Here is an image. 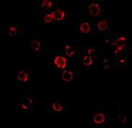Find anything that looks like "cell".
I'll return each mask as SVG.
<instances>
[{"label": "cell", "instance_id": "8", "mask_svg": "<svg viewBox=\"0 0 132 128\" xmlns=\"http://www.w3.org/2000/svg\"><path fill=\"white\" fill-rule=\"evenodd\" d=\"M74 78V75L71 71H64L62 73V79L64 81L69 82Z\"/></svg>", "mask_w": 132, "mask_h": 128}, {"label": "cell", "instance_id": "15", "mask_svg": "<svg viewBox=\"0 0 132 128\" xmlns=\"http://www.w3.org/2000/svg\"><path fill=\"white\" fill-rule=\"evenodd\" d=\"M54 20H55V18H54V14H53L52 12L47 14L44 17V21H45L46 23H49V22H51L54 21Z\"/></svg>", "mask_w": 132, "mask_h": 128}, {"label": "cell", "instance_id": "3", "mask_svg": "<svg viewBox=\"0 0 132 128\" xmlns=\"http://www.w3.org/2000/svg\"><path fill=\"white\" fill-rule=\"evenodd\" d=\"M105 120H106V116L103 113H101V112L97 113L93 117V122L97 125L103 124L105 122Z\"/></svg>", "mask_w": 132, "mask_h": 128}, {"label": "cell", "instance_id": "9", "mask_svg": "<svg viewBox=\"0 0 132 128\" xmlns=\"http://www.w3.org/2000/svg\"><path fill=\"white\" fill-rule=\"evenodd\" d=\"M82 63H83V65H85L86 66H91L93 63V58L91 56H89V55H86L83 58H82Z\"/></svg>", "mask_w": 132, "mask_h": 128}, {"label": "cell", "instance_id": "17", "mask_svg": "<svg viewBox=\"0 0 132 128\" xmlns=\"http://www.w3.org/2000/svg\"><path fill=\"white\" fill-rule=\"evenodd\" d=\"M118 120L119 122H122V123H124L126 121V117L125 115H122V114H120L118 117Z\"/></svg>", "mask_w": 132, "mask_h": 128}, {"label": "cell", "instance_id": "16", "mask_svg": "<svg viewBox=\"0 0 132 128\" xmlns=\"http://www.w3.org/2000/svg\"><path fill=\"white\" fill-rule=\"evenodd\" d=\"M127 62L126 58V57H121V56L119 57H117V60H116V63L119 65V66H123L126 65Z\"/></svg>", "mask_w": 132, "mask_h": 128}, {"label": "cell", "instance_id": "5", "mask_svg": "<svg viewBox=\"0 0 132 128\" xmlns=\"http://www.w3.org/2000/svg\"><path fill=\"white\" fill-rule=\"evenodd\" d=\"M52 13L54 14L55 20H57V21H61L65 17V12L60 9H57V10H54Z\"/></svg>", "mask_w": 132, "mask_h": 128}, {"label": "cell", "instance_id": "14", "mask_svg": "<svg viewBox=\"0 0 132 128\" xmlns=\"http://www.w3.org/2000/svg\"><path fill=\"white\" fill-rule=\"evenodd\" d=\"M30 48L32 50H38L40 48V43L38 40H32L31 43H30Z\"/></svg>", "mask_w": 132, "mask_h": 128}, {"label": "cell", "instance_id": "18", "mask_svg": "<svg viewBox=\"0 0 132 128\" xmlns=\"http://www.w3.org/2000/svg\"><path fill=\"white\" fill-rule=\"evenodd\" d=\"M22 107L25 109V110H28L30 107L28 106V104H22Z\"/></svg>", "mask_w": 132, "mask_h": 128}, {"label": "cell", "instance_id": "10", "mask_svg": "<svg viewBox=\"0 0 132 128\" xmlns=\"http://www.w3.org/2000/svg\"><path fill=\"white\" fill-rule=\"evenodd\" d=\"M65 52H66V54L68 56H72L76 53L75 48L73 47H71V45H67L65 46Z\"/></svg>", "mask_w": 132, "mask_h": 128}, {"label": "cell", "instance_id": "1", "mask_svg": "<svg viewBox=\"0 0 132 128\" xmlns=\"http://www.w3.org/2000/svg\"><path fill=\"white\" fill-rule=\"evenodd\" d=\"M54 63L55 66H57L58 68H61V69H64L67 65V60L64 56L59 55V56H57L54 58Z\"/></svg>", "mask_w": 132, "mask_h": 128}, {"label": "cell", "instance_id": "12", "mask_svg": "<svg viewBox=\"0 0 132 128\" xmlns=\"http://www.w3.org/2000/svg\"><path fill=\"white\" fill-rule=\"evenodd\" d=\"M7 33L10 35V36H14L16 35L17 32H18V29L16 27L14 26H12V25H10L7 28Z\"/></svg>", "mask_w": 132, "mask_h": 128}, {"label": "cell", "instance_id": "6", "mask_svg": "<svg viewBox=\"0 0 132 128\" xmlns=\"http://www.w3.org/2000/svg\"><path fill=\"white\" fill-rule=\"evenodd\" d=\"M79 30L82 33H88L91 30V25L89 22H82L79 27Z\"/></svg>", "mask_w": 132, "mask_h": 128}, {"label": "cell", "instance_id": "7", "mask_svg": "<svg viewBox=\"0 0 132 128\" xmlns=\"http://www.w3.org/2000/svg\"><path fill=\"white\" fill-rule=\"evenodd\" d=\"M18 80L21 82H28L29 80L28 74L25 71H20L17 75Z\"/></svg>", "mask_w": 132, "mask_h": 128}, {"label": "cell", "instance_id": "2", "mask_svg": "<svg viewBox=\"0 0 132 128\" xmlns=\"http://www.w3.org/2000/svg\"><path fill=\"white\" fill-rule=\"evenodd\" d=\"M88 12L91 16L97 17L100 13V6L99 4L96 2H93L88 7Z\"/></svg>", "mask_w": 132, "mask_h": 128}, {"label": "cell", "instance_id": "11", "mask_svg": "<svg viewBox=\"0 0 132 128\" xmlns=\"http://www.w3.org/2000/svg\"><path fill=\"white\" fill-rule=\"evenodd\" d=\"M52 109L56 112H62V110H63V105H62V104L56 102L52 104Z\"/></svg>", "mask_w": 132, "mask_h": 128}, {"label": "cell", "instance_id": "4", "mask_svg": "<svg viewBox=\"0 0 132 128\" xmlns=\"http://www.w3.org/2000/svg\"><path fill=\"white\" fill-rule=\"evenodd\" d=\"M108 28V22L106 20H100V21L97 23V29L103 32L105 31Z\"/></svg>", "mask_w": 132, "mask_h": 128}, {"label": "cell", "instance_id": "13", "mask_svg": "<svg viewBox=\"0 0 132 128\" xmlns=\"http://www.w3.org/2000/svg\"><path fill=\"white\" fill-rule=\"evenodd\" d=\"M53 6V3L51 1H48V0H43L42 1L41 3V7L46 9V10H49Z\"/></svg>", "mask_w": 132, "mask_h": 128}]
</instances>
